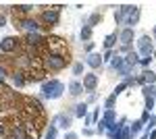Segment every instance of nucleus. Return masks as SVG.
<instances>
[{"label": "nucleus", "instance_id": "obj_12", "mask_svg": "<svg viewBox=\"0 0 156 139\" xmlns=\"http://www.w3.org/2000/svg\"><path fill=\"white\" fill-rule=\"evenodd\" d=\"M11 79H12V83H15V87H25V85H27L23 71H12V73H11Z\"/></svg>", "mask_w": 156, "mask_h": 139}, {"label": "nucleus", "instance_id": "obj_14", "mask_svg": "<svg viewBox=\"0 0 156 139\" xmlns=\"http://www.w3.org/2000/svg\"><path fill=\"white\" fill-rule=\"evenodd\" d=\"M137 21H140V6H135V9H133L131 15L125 19V23H123V25H127L129 29H133V25H137Z\"/></svg>", "mask_w": 156, "mask_h": 139}, {"label": "nucleus", "instance_id": "obj_41", "mask_svg": "<svg viewBox=\"0 0 156 139\" xmlns=\"http://www.w3.org/2000/svg\"><path fill=\"white\" fill-rule=\"evenodd\" d=\"M129 50H131V46H121V52H123V54H127Z\"/></svg>", "mask_w": 156, "mask_h": 139}, {"label": "nucleus", "instance_id": "obj_6", "mask_svg": "<svg viewBox=\"0 0 156 139\" xmlns=\"http://www.w3.org/2000/svg\"><path fill=\"white\" fill-rule=\"evenodd\" d=\"M19 37H15V35H6V37H2L0 40V52L2 54H11V52H17L19 50Z\"/></svg>", "mask_w": 156, "mask_h": 139}, {"label": "nucleus", "instance_id": "obj_10", "mask_svg": "<svg viewBox=\"0 0 156 139\" xmlns=\"http://www.w3.org/2000/svg\"><path fill=\"white\" fill-rule=\"evenodd\" d=\"M6 137L9 139H25V133H23V127L17 123V125H11L6 129Z\"/></svg>", "mask_w": 156, "mask_h": 139}, {"label": "nucleus", "instance_id": "obj_43", "mask_svg": "<svg viewBox=\"0 0 156 139\" xmlns=\"http://www.w3.org/2000/svg\"><path fill=\"white\" fill-rule=\"evenodd\" d=\"M4 75H6V69H4V67H0V77H4Z\"/></svg>", "mask_w": 156, "mask_h": 139}, {"label": "nucleus", "instance_id": "obj_5", "mask_svg": "<svg viewBox=\"0 0 156 139\" xmlns=\"http://www.w3.org/2000/svg\"><path fill=\"white\" fill-rule=\"evenodd\" d=\"M137 54H140V58H152V60H154L156 50L152 48L150 35H142V37L137 40Z\"/></svg>", "mask_w": 156, "mask_h": 139}, {"label": "nucleus", "instance_id": "obj_8", "mask_svg": "<svg viewBox=\"0 0 156 139\" xmlns=\"http://www.w3.org/2000/svg\"><path fill=\"white\" fill-rule=\"evenodd\" d=\"M19 27L23 29L25 33H37V31H40V25H37V21H36V19H31V17L19 19Z\"/></svg>", "mask_w": 156, "mask_h": 139}, {"label": "nucleus", "instance_id": "obj_31", "mask_svg": "<svg viewBox=\"0 0 156 139\" xmlns=\"http://www.w3.org/2000/svg\"><path fill=\"white\" fill-rule=\"evenodd\" d=\"M81 73H83V64L81 62H75L73 64V75H81Z\"/></svg>", "mask_w": 156, "mask_h": 139}, {"label": "nucleus", "instance_id": "obj_3", "mask_svg": "<svg viewBox=\"0 0 156 139\" xmlns=\"http://www.w3.org/2000/svg\"><path fill=\"white\" fill-rule=\"evenodd\" d=\"M46 48H48V54L69 56V48H67V42H65V40H60V37H54V35L46 37Z\"/></svg>", "mask_w": 156, "mask_h": 139}, {"label": "nucleus", "instance_id": "obj_30", "mask_svg": "<svg viewBox=\"0 0 156 139\" xmlns=\"http://www.w3.org/2000/svg\"><path fill=\"white\" fill-rule=\"evenodd\" d=\"M115 56H117V50H106V54L102 56V60H108V62H110Z\"/></svg>", "mask_w": 156, "mask_h": 139}, {"label": "nucleus", "instance_id": "obj_37", "mask_svg": "<svg viewBox=\"0 0 156 139\" xmlns=\"http://www.w3.org/2000/svg\"><path fill=\"white\" fill-rule=\"evenodd\" d=\"M65 139H77V133H71V131H67V133H65Z\"/></svg>", "mask_w": 156, "mask_h": 139}, {"label": "nucleus", "instance_id": "obj_38", "mask_svg": "<svg viewBox=\"0 0 156 139\" xmlns=\"http://www.w3.org/2000/svg\"><path fill=\"white\" fill-rule=\"evenodd\" d=\"M140 120H142V123H148V120H150V112H144V114H142V118H140Z\"/></svg>", "mask_w": 156, "mask_h": 139}, {"label": "nucleus", "instance_id": "obj_44", "mask_svg": "<svg viewBox=\"0 0 156 139\" xmlns=\"http://www.w3.org/2000/svg\"><path fill=\"white\" fill-rule=\"evenodd\" d=\"M152 98H154V102H156V85H154V93H152Z\"/></svg>", "mask_w": 156, "mask_h": 139}, {"label": "nucleus", "instance_id": "obj_18", "mask_svg": "<svg viewBox=\"0 0 156 139\" xmlns=\"http://www.w3.org/2000/svg\"><path fill=\"white\" fill-rule=\"evenodd\" d=\"M34 11V4H17V6H12V12L15 15H27V12Z\"/></svg>", "mask_w": 156, "mask_h": 139}, {"label": "nucleus", "instance_id": "obj_40", "mask_svg": "<svg viewBox=\"0 0 156 139\" xmlns=\"http://www.w3.org/2000/svg\"><path fill=\"white\" fill-rule=\"evenodd\" d=\"M83 135H85V137H90V135H94V131H92V129H83Z\"/></svg>", "mask_w": 156, "mask_h": 139}, {"label": "nucleus", "instance_id": "obj_35", "mask_svg": "<svg viewBox=\"0 0 156 139\" xmlns=\"http://www.w3.org/2000/svg\"><path fill=\"white\" fill-rule=\"evenodd\" d=\"M85 52H87V54L94 52V42H85Z\"/></svg>", "mask_w": 156, "mask_h": 139}, {"label": "nucleus", "instance_id": "obj_32", "mask_svg": "<svg viewBox=\"0 0 156 139\" xmlns=\"http://www.w3.org/2000/svg\"><path fill=\"white\" fill-rule=\"evenodd\" d=\"M125 87H129V85H127V81H123V83H121V85H117V87H115V92H112V93H115V96H119V93L123 92Z\"/></svg>", "mask_w": 156, "mask_h": 139}, {"label": "nucleus", "instance_id": "obj_26", "mask_svg": "<svg viewBox=\"0 0 156 139\" xmlns=\"http://www.w3.org/2000/svg\"><path fill=\"white\" fill-rule=\"evenodd\" d=\"M115 102H117V96H115V93H110V96L106 98V104H104V108H106V110H112Z\"/></svg>", "mask_w": 156, "mask_h": 139}, {"label": "nucleus", "instance_id": "obj_4", "mask_svg": "<svg viewBox=\"0 0 156 139\" xmlns=\"http://www.w3.org/2000/svg\"><path fill=\"white\" fill-rule=\"evenodd\" d=\"M60 9H62V6H52V9H46V11L42 12V15H40V21H42V23L46 25V27H54V25H58V19H60Z\"/></svg>", "mask_w": 156, "mask_h": 139}, {"label": "nucleus", "instance_id": "obj_39", "mask_svg": "<svg viewBox=\"0 0 156 139\" xmlns=\"http://www.w3.org/2000/svg\"><path fill=\"white\" fill-rule=\"evenodd\" d=\"M6 25V17H4V12H0V27H4Z\"/></svg>", "mask_w": 156, "mask_h": 139}, {"label": "nucleus", "instance_id": "obj_7", "mask_svg": "<svg viewBox=\"0 0 156 139\" xmlns=\"http://www.w3.org/2000/svg\"><path fill=\"white\" fill-rule=\"evenodd\" d=\"M50 125H54L56 129H65V131H69L73 125V114H67V112H60L52 118V123Z\"/></svg>", "mask_w": 156, "mask_h": 139}, {"label": "nucleus", "instance_id": "obj_45", "mask_svg": "<svg viewBox=\"0 0 156 139\" xmlns=\"http://www.w3.org/2000/svg\"><path fill=\"white\" fill-rule=\"evenodd\" d=\"M152 33H154V37H156V25H154V29H152Z\"/></svg>", "mask_w": 156, "mask_h": 139}, {"label": "nucleus", "instance_id": "obj_11", "mask_svg": "<svg viewBox=\"0 0 156 139\" xmlns=\"http://www.w3.org/2000/svg\"><path fill=\"white\" fill-rule=\"evenodd\" d=\"M119 42H121V46H131V42H133V29H129V27L121 29V31H119Z\"/></svg>", "mask_w": 156, "mask_h": 139}, {"label": "nucleus", "instance_id": "obj_15", "mask_svg": "<svg viewBox=\"0 0 156 139\" xmlns=\"http://www.w3.org/2000/svg\"><path fill=\"white\" fill-rule=\"evenodd\" d=\"M117 42H119V33H117V31H115V33H108L106 37H104V48H106V50H115Z\"/></svg>", "mask_w": 156, "mask_h": 139}, {"label": "nucleus", "instance_id": "obj_36", "mask_svg": "<svg viewBox=\"0 0 156 139\" xmlns=\"http://www.w3.org/2000/svg\"><path fill=\"white\" fill-rule=\"evenodd\" d=\"M150 62H152V58H140V64H142V67H148Z\"/></svg>", "mask_w": 156, "mask_h": 139}, {"label": "nucleus", "instance_id": "obj_28", "mask_svg": "<svg viewBox=\"0 0 156 139\" xmlns=\"http://www.w3.org/2000/svg\"><path fill=\"white\" fill-rule=\"evenodd\" d=\"M154 106H156V102H154V98L150 96V98H146V112H152L154 110Z\"/></svg>", "mask_w": 156, "mask_h": 139}, {"label": "nucleus", "instance_id": "obj_19", "mask_svg": "<svg viewBox=\"0 0 156 139\" xmlns=\"http://www.w3.org/2000/svg\"><path fill=\"white\" fill-rule=\"evenodd\" d=\"M100 23H102V12H92L85 25H90V27L94 29V27H96V25H100Z\"/></svg>", "mask_w": 156, "mask_h": 139}, {"label": "nucleus", "instance_id": "obj_1", "mask_svg": "<svg viewBox=\"0 0 156 139\" xmlns=\"http://www.w3.org/2000/svg\"><path fill=\"white\" fill-rule=\"evenodd\" d=\"M65 92V85L58 81V79H46V81L42 83V96L46 98V100H58L60 96Z\"/></svg>", "mask_w": 156, "mask_h": 139}, {"label": "nucleus", "instance_id": "obj_23", "mask_svg": "<svg viewBox=\"0 0 156 139\" xmlns=\"http://www.w3.org/2000/svg\"><path fill=\"white\" fill-rule=\"evenodd\" d=\"M125 62L129 64V67H135V64H140V54L133 50V52H129L127 54V58H125Z\"/></svg>", "mask_w": 156, "mask_h": 139}, {"label": "nucleus", "instance_id": "obj_42", "mask_svg": "<svg viewBox=\"0 0 156 139\" xmlns=\"http://www.w3.org/2000/svg\"><path fill=\"white\" fill-rule=\"evenodd\" d=\"M148 137H150V139H156V131H154V129L150 131V135H148Z\"/></svg>", "mask_w": 156, "mask_h": 139}, {"label": "nucleus", "instance_id": "obj_22", "mask_svg": "<svg viewBox=\"0 0 156 139\" xmlns=\"http://www.w3.org/2000/svg\"><path fill=\"white\" fill-rule=\"evenodd\" d=\"M92 31H94V29H92L90 25H83V27H81V31H79L81 42H90V40H92Z\"/></svg>", "mask_w": 156, "mask_h": 139}, {"label": "nucleus", "instance_id": "obj_20", "mask_svg": "<svg viewBox=\"0 0 156 139\" xmlns=\"http://www.w3.org/2000/svg\"><path fill=\"white\" fill-rule=\"evenodd\" d=\"M125 64H127V62H125V58L119 56V54H117V56L110 60V69H115V71H121L123 67H125Z\"/></svg>", "mask_w": 156, "mask_h": 139}, {"label": "nucleus", "instance_id": "obj_29", "mask_svg": "<svg viewBox=\"0 0 156 139\" xmlns=\"http://www.w3.org/2000/svg\"><path fill=\"white\" fill-rule=\"evenodd\" d=\"M142 93H144V98H150L154 93V85H144L142 87Z\"/></svg>", "mask_w": 156, "mask_h": 139}, {"label": "nucleus", "instance_id": "obj_16", "mask_svg": "<svg viewBox=\"0 0 156 139\" xmlns=\"http://www.w3.org/2000/svg\"><path fill=\"white\" fill-rule=\"evenodd\" d=\"M102 123H104V127L110 129L115 123H117V114H115V110H106L104 112V118H102Z\"/></svg>", "mask_w": 156, "mask_h": 139}, {"label": "nucleus", "instance_id": "obj_27", "mask_svg": "<svg viewBox=\"0 0 156 139\" xmlns=\"http://www.w3.org/2000/svg\"><path fill=\"white\" fill-rule=\"evenodd\" d=\"M56 133H58V129L54 127V125H50V127L46 129V139H54V137H56Z\"/></svg>", "mask_w": 156, "mask_h": 139}, {"label": "nucleus", "instance_id": "obj_17", "mask_svg": "<svg viewBox=\"0 0 156 139\" xmlns=\"http://www.w3.org/2000/svg\"><path fill=\"white\" fill-rule=\"evenodd\" d=\"M69 93H71V96H81V93H83V85H81V81L73 79V81L69 83Z\"/></svg>", "mask_w": 156, "mask_h": 139}, {"label": "nucleus", "instance_id": "obj_9", "mask_svg": "<svg viewBox=\"0 0 156 139\" xmlns=\"http://www.w3.org/2000/svg\"><path fill=\"white\" fill-rule=\"evenodd\" d=\"M81 85H83L85 92H94V89L98 87V75H96V73H85V75H83V83H81Z\"/></svg>", "mask_w": 156, "mask_h": 139}, {"label": "nucleus", "instance_id": "obj_13", "mask_svg": "<svg viewBox=\"0 0 156 139\" xmlns=\"http://www.w3.org/2000/svg\"><path fill=\"white\" fill-rule=\"evenodd\" d=\"M85 64H87L90 69H98V67L102 64V56L96 54V52H92V54H87V58H85Z\"/></svg>", "mask_w": 156, "mask_h": 139}, {"label": "nucleus", "instance_id": "obj_34", "mask_svg": "<svg viewBox=\"0 0 156 139\" xmlns=\"http://www.w3.org/2000/svg\"><path fill=\"white\" fill-rule=\"evenodd\" d=\"M96 133H98V135H104V133H106V127H104V123H102V120H100V125H98Z\"/></svg>", "mask_w": 156, "mask_h": 139}, {"label": "nucleus", "instance_id": "obj_2", "mask_svg": "<svg viewBox=\"0 0 156 139\" xmlns=\"http://www.w3.org/2000/svg\"><path fill=\"white\" fill-rule=\"evenodd\" d=\"M71 62L69 56H58V54H46L44 56V69L48 71H62L67 69V64Z\"/></svg>", "mask_w": 156, "mask_h": 139}, {"label": "nucleus", "instance_id": "obj_21", "mask_svg": "<svg viewBox=\"0 0 156 139\" xmlns=\"http://www.w3.org/2000/svg\"><path fill=\"white\" fill-rule=\"evenodd\" d=\"M73 114L79 116V118H85V116H87V104H85V102L77 104V106H75V110H73Z\"/></svg>", "mask_w": 156, "mask_h": 139}, {"label": "nucleus", "instance_id": "obj_24", "mask_svg": "<svg viewBox=\"0 0 156 139\" xmlns=\"http://www.w3.org/2000/svg\"><path fill=\"white\" fill-rule=\"evenodd\" d=\"M142 129H144V123H142V120H135L133 125H129V133H131V139L135 137V135H137V133H140Z\"/></svg>", "mask_w": 156, "mask_h": 139}, {"label": "nucleus", "instance_id": "obj_33", "mask_svg": "<svg viewBox=\"0 0 156 139\" xmlns=\"http://www.w3.org/2000/svg\"><path fill=\"white\" fill-rule=\"evenodd\" d=\"M4 137H6V125L0 120V139H4Z\"/></svg>", "mask_w": 156, "mask_h": 139}, {"label": "nucleus", "instance_id": "obj_25", "mask_svg": "<svg viewBox=\"0 0 156 139\" xmlns=\"http://www.w3.org/2000/svg\"><path fill=\"white\" fill-rule=\"evenodd\" d=\"M98 114H100V110H94L92 114H87L85 116V125H94V123L98 120Z\"/></svg>", "mask_w": 156, "mask_h": 139}]
</instances>
